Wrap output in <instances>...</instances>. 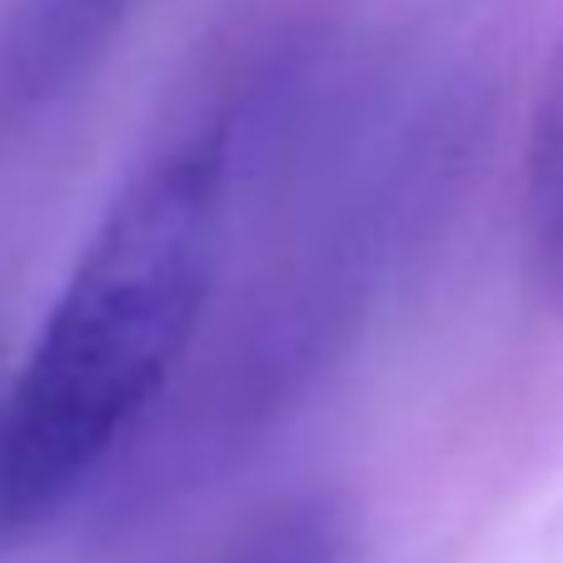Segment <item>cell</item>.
Segmentation results:
<instances>
[{
	"mask_svg": "<svg viewBox=\"0 0 563 563\" xmlns=\"http://www.w3.org/2000/svg\"><path fill=\"white\" fill-rule=\"evenodd\" d=\"M230 145L190 135L120 190L0 399V539L100 474L195 344L214 285Z\"/></svg>",
	"mask_w": 563,
	"mask_h": 563,
	"instance_id": "1",
	"label": "cell"
},
{
	"mask_svg": "<svg viewBox=\"0 0 563 563\" xmlns=\"http://www.w3.org/2000/svg\"><path fill=\"white\" fill-rule=\"evenodd\" d=\"M135 11L140 0H21L0 35V110H31L70 90Z\"/></svg>",
	"mask_w": 563,
	"mask_h": 563,
	"instance_id": "2",
	"label": "cell"
},
{
	"mask_svg": "<svg viewBox=\"0 0 563 563\" xmlns=\"http://www.w3.org/2000/svg\"><path fill=\"white\" fill-rule=\"evenodd\" d=\"M523 250L539 289L563 309V35L549 55L523 145Z\"/></svg>",
	"mask_w": 563,
	"mask_h": 563,
	"instance_id": "3",
	"label": "cell"
},
{
	"mask_svg": "<svg viewBox=\"0 0 563 563\" xmlns=\"http://www.w3.org/2000/svg\"><path fill=\"white\" fill-rule=\"evenodd\" d=\"M214 563H344V514L330 499H295L234 539Z\"/></svg>",
	"mask_w": 563,
	"mask_h": 563,
	"instance_id": "4",
	"label": "cell"
}]
</instances>
